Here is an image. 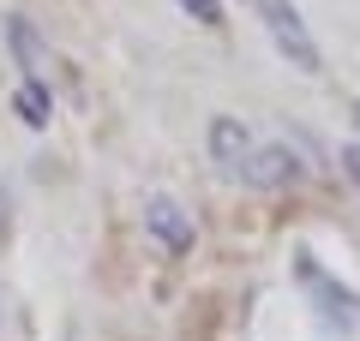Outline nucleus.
Returning <instances> with one entry per match:
<instances>
[{
    "label": "nucleus",
    "instance_id": "nucleus-9",
    "mask_svg": "<svg viewBox=\"0 0 360 341\" xmlns=\"http://www.w3.org/2000/svg\"><path fill=\"white\" fill-rule=\"evenodd\" d=\"M336 162H342V174H348V186L360 192V138H348L342 150H336Z\"/></svg>",
    "mask_w": 360,
    "mask_h": 341
},
{
    "label": "nucleus",
    "instance_id": "nucleus-3",
    "mask_svg": "<svg viewBox=\"0 0 360 341\" xmlns=\"http://www.w3.org/2000/svg\"><path fill=\"white\" fill-rule=\"evenodd\" d=\"M144 240L162 258H193V246H198L193 210H186L174 192H150V198H144Z\"/></svg>",
    "mask_w": 360,
    "mask_h": 341
},
{
    "label": "nucleus",
    "instance_id": "nucleus-10",
    "mask_svg": "<svg viewBox=\"0 0 360 341\" xmlns=\"http://www.w3.org/2000/svg\"><path fill=\"white\" fill-rule=\"evenodd\" d=\"M6 227H13V203H6V186H0V240H6Z\"/></svg>",
    "mask_w": 360,
    "mask_h": 341
},
{
    "label": "nucleus",
    "instance_id": "nucleus-8",
    "mask_svg": "<svg viewBox=\"0 0 360 341\" xmlns=\"http://www.w3.org/2000/svg\"><path fill=\"white\" fill-rule=\"evenodd\" d=\"M174 6L193 18V25H205V30H222V18H229V6H222V0H174Z\"/></svg>",
    "mask_w": 360,
    "mask_h": 341
},
{
    "label": "nucleus",
    "instance_id": "nucleus-7",
    "mask_svg": "<svg viewBox=\"0 0 360 341\" xmlns=\"http://www.w3.org/2000/svg\"><path fill=\"white\" fill-rule=\"evenodd\" d=\"M13 114L25 120V126H49L54 120V90L42 84V78H25V84L13 90Z\"/></svg>",
    "mask_w": 360,
    "mask_h": 341
},
{
    "label": "nucleus",
    "instance_id": "nucleus-4",
    "mask_svg": "<svg viewBox=\"0 0 360 341\" xmlns=\"http://www.w3.org/2000/svg\"><path fill=\"white\" fill-rule=\"evenodd\" d=\"M205 150H210V168H217L222 180H240L246 174V156L258 150V132L246 126L240 114H217L205 126Z\"/></svg>",
    "mask_w": 360,
    "mask_h": 341
},
{
    "label": "nucleus",
    "instance_id": "nucleus-2",
    "mask_svg": "<svg viewBox=\"0 0 360 341\" xmlns=\"http://www.w3.org/2000/svg\"><path fill=\"white\" fill-rule=\"evenodd\" d=\"M295 276H300L307 305L319 312L324 329H336V335H360V293L348 288V281H336L312 252H295Z\"/></svg>",
    "mask_w": 360,
    "mask_h": 341
},
{
    "label": "nucleus",
    "instance_id": "nucleus-6",
    "mask_svg": "<svg viewBox=\"0 0 360 341\" xmlns=\"http://www.w3.org/2000/svg\"><path fill=\"white\" fill-rule=\"evenodd\" d=\"M6 42H13V60H18V72L25 78H42L49 84V42H42V30L30 25V18H6Z\"/></svg>",
    "mask_w": 360,
    "mask_h": 341
},
{
    "label": "nucleus",
    "instance_id": "nucleus-1",
    "mask_svg": "<svg viewBox=\"0 0 360 341\" xmlns=\"http://www.w3.org/2000/svg\"><path fill=\"white\" fill-rule=\"evenodd\" d=\"M252 6V18L264 25V36H270V48L283 54L295 72H307V78H319L324 72V54H319V36L307 30V18H300V6L295 0H246Z\"/></svg>",
    "mask_w": 360,
    "mask_h": 341
},
{
    "label": "nucleus",
    "instance_id": "nucleus-5",
    "mask_svg": "<svg viewBox=\"0 0 360 341\" xmlns=\"http://www.w3.org/2000/svg\"><path fill=\"white\" fill-rule=\"evenodd\" d=\"M295 180H300V156L288 150L283 138H258V150L246 156L240 186H252V192H288Z\"/></svg>",
    "mask_w": 360,
    "mask_h": 341
}]
</instances>
